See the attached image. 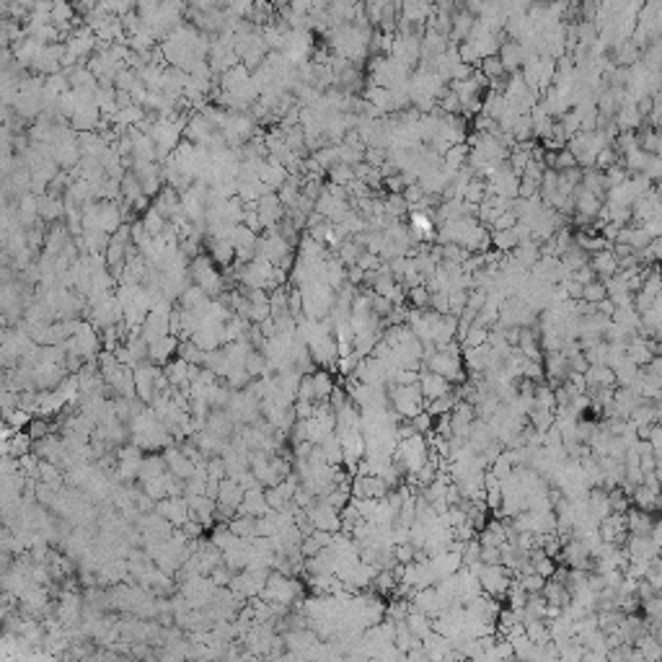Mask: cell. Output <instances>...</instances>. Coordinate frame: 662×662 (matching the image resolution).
I'll return each instance as SVG.
<instances>
[{
  "label": "cell",
  "mask_w": 662,
  "mask_h": 662,
  "mask_svg": "<svg viewBox=\"0 0 662 662\" xmlns=\"http://www.w3.org/2000/svg\"><path fill=\"white\" fill-rule=\"evenodd\" d=\"M394 460H398L404 466L406 473H417L429 463V440L425 435H409V438L398 440L394 453Z\"/></svg>",
  "instance_id": "cell-1"
},
{
  "label": "cell",
  "mask_w": 662,
  "mask_h": 662,
  "mask_svg": "<svg viewBox=\"0 0 662 662\" xmlns=\"http://www.w3.org/2000/svg\"><path fill=\"white\" fill-rule=\"evenodd\" d=\"M189 275H192L194 285H200L210 298H220L225 292V277L215 269L213 257L197 254V257L189 261Z\"/></svg>",
  "instance_id": "cell-2"
},
{
  "label": "cell",
  "mask_w": 662,
  "mask_h": 662,
  "mask_svg": "<svg viewBox=\"0 0 662 662\" xmlns=\"http://www.w3.org/2000/svg\"><path fill=\"white\" fill-rule=\"evenodd\" d=\"M388 398H391V406H394L404 419L417 417L419 412H425V406H427L419 383H412V385L388 383Z\"/></svg>",
  "instance_id": "cell-3"
},
{
  "label": "cell",
  "mask_w": 662,
  "mask_h": 662,
  "mask_svg": "<svg viewBox=\"0 0 662 662\" xmlns=\"http://www.w3.org/2000/svg\"><path fill=\"white\" fill-rule=\"evenodd\" d=\"M425 367H429L432 373H440L442 378H448L453 385H460L466 383V365H463V357L460 354H453V352H445V350H435L432 354H427L425 360H422V370Z\"/></svg>",
  "instance_id": "cell-4"
},
{
  "label": "cell",
  "mask_w": 662,
  "mask_h": 662,
  "mask_svg": "<svg viewBox=\"0 0 662 662\" xmlns=\"http://www.w3.org/2000/svg\"><path fill=\"white\" fill-rule=\"evenodd\" d=\"M303 588L298 585V579L290 575H282L277 569H272L267 585L261 590V598L269 603H282V606H292L295 600H300Z\"/></svg>",
  "instance_id": "cell-5"
},
{
  "label": "cell",
  "mask_w": 662,
  "mask_h": 662,
  "mask_svg": "<svg viewBox=\"0 0 662 662\" xmlns=\"http://www.w3.org/2000/svg\"><path fill=\"white\" fill-rule=\"evenodd\" d=\"M513 569H507L504 564H484V569H481V588H484V592L487 595H491V598L502 600L507 598V590H510V585H513Z\"/></svg>",
  "instance_id": "cell-6"
},
{
  "label": "cell",
  "mask_w": 662,
  "mask_h": 662,
  "mask_svg": "<svg viewBox=\"0 0 662 662\" xmlns=\"http://www.w3.org/2000/svg\"><path fill=\"white\" fill-rule=\"evenodd\" d=\"M160 365H153L150 360H145V363H140L138 367H135V385H138V396L145 401V404H153V398H156V375H158Z\"/></svg>",
  "instance_id": "cell-7"
},
{
  "label": "cell",
  "mask_w": 662,
  "mask_h": 662,
  "mask_svg": "<svg viewBox=\"0 0 662 662\" xmlns=\"http://www.w3.org/2000/svg\"><path fill=\"white\" fill-rule=\"evenodd\" d=\"M257 213H259V217H261V225H264V228H275V225L288 215V207H285V202L279 200L277 192H269V194H264V197H259Z\"/></svg>",
  "instance_id": "cell-8"
},
{
  "label": "cell",
  "mask_w": 662,
  "mask_h": 662,
  "mask_svg": "<svg viewBox=\"0 0 662 662\" xmlns=\"http://www.w3.org/2000/svg\"><path fill=\"white\" fill-rule=\"evenodd\" d=\"M288 176H290L288 166H285L282 160L272 158V156L261 160V166H259V179L267 184L272 192H279V186L288 182Z\"/></svg>",
  "instance_id": "cell-9"
},
{
  "label": "cell",
  "mask_w": 662,
  "mask_h": 662,
  "mask_svg": "<svg viewBox=\"0 0 662 662\" xmlns=\"http://www.w3.org/2000/svg\"><path fill=\"white\" fill-rule=\"evenodd\" d=\"M419 385H422V394H425V401H432V398H440L453 391V383L448 378H442L440 373H432L429 367H425L419 373Z\"/></svg>",
  "instance_id": "cell-10"
},
{
  "label": "cell",
  "mask_w": 662,
  "mask_h": 662,
  "mask_svg": "<svg viewBox=\"0 0 662 662\" xmlns=\"http://www.w3.org/2000/svg\"><path fill=\"white\" fill-rule=\"evenodd\" d=\"M179 337L176 334H166V337H160V339H156V342H150V363L153 365H166L171 363L173 357H176V352H179Z\"/></svg>",
  "instance_id": "cell-11"
},
{
  "label": "cell",
  "mask_w": 662,
  "mask_h": 662,
  "mask_svg": "<svg viewBox=\"0 0 662 662\" xmlns=\"http://www.w3.org/2000/svg\"><path fill=\"white\" fill-rule=\"evenodd\" d=\"M590 267L595 269L598 279H608L613 277V275H619L621 267H619V257H616L613 246L603 248V251H595V254L590 257Z\"/></svg>",
  "instance_id": "cell-12"
},
{
  "label": "cell",
  "mask_w": 662,
  "mask_h": 662,
  "mask_svg": "<svg viewBox=\"0 0 662 662\" xmlns=\"http://www.w3.org/2000/svg\"><path fill=\"white\" fill-rule=\"evenodd\" d=\"M585 381H588V388H616L619 385L616 370L610 365H590L585 370Z\"/></svg>",
  "instance_id": "cell-13"
},
{
  "label": "cell",
  "mask_w": 662,
  "mask_h": 662,
  "mask_svg": "<svg viewBox=\"0 0 662 662\" xmlns=\"http://www.w3.org/2000/svg\"><path fill=\"white\" fill-rule=\"evenodd\" d=\"M272 507H269L267 502V494H264V487H257V489H246V497L244 502H241V507H238V513L241 515H251V517H259V515L269 513Z\"/></svg>",
  "instance_id": "cell-14"
},
{
  "label": "cell",
  "mask_w": 662,
  "mask_h": 662,
  "mask_svg": "<svg viewBox=\"0 0 662 662\" xmlns=\"http://www.w3.org/2000/svg\"><path fill=\"white\" fill-rule=\"evenodd\" d=\"M588 510H590V517L592 520H603V517H608L613 510H610V500H608V489L606 487H592L588 494Z\"/></svg>",
  "instance_id": "cell-15"
},
{
  "label": "cell",
  "mask_w": 662,
  "mask_h": 662,
  "mask_svg": "<svg viewBox=\"0 0 662 662\" xmlns=\"http://www.w3.org/2000/svg\"><path fill=\"white\" fill-rule=\"evenodd\" d=\"M626 520H629L631 535H652V531H654V517H652L650 510L634 507V510L626 513Z\"/></svg>",
  "instance_id": "cell-16"
},
{
  "label": "cell",
  "mask_w": 662,
  "mask_h": 662,
  "mask_svg": "<svg viewBox=\"0 0 662 662\" xmlns=\"http://www.w3.org/2000/svg\"><path fill=\"white\" fill-rule=\"evenodd\" d=\"M510 257H513L520 267H525L531 272V267L541 259V244H538V241H520V244L510 251Z\"/></svg>",
  "instance_id": "cell-17"
},
{
  "label": "cell",
  "mask_w": 662,
  "mask_h": 662,
  "mask_svg": "<svg viewBox=\"0 0 662 662\" xmlns=\"http://www.w3.org/2000/svg\"><path fill=\"white\" fill-rule=\"evenodd\" d=\"M39 215H42V223H57L65 215V202L63 197L57 194H42L39 197Z\"/></svg>",
  "instance_id": "cell-18"
},
{
  "label": "cell",
  "mask_w": 662,
  "mask_h": 662,
  "mask_svg": "<svg viewBox=\"0 0 662 662\" xmlns=\"http://www.w3.org/2000/svg\"><path fill=\"white\" fill-rule=\"evenodd\" d=\"M544 595H546V600H548V606H559V608H566V606L572 603V592H569V588H566L564 582L554 579V577H548V579H546Z\"/></svg>",
  "instance_id": "cell-19"
},
{
  "label": "cell",
  "mask_w": 662,
  "mask_h": 662,
  "mask_svg": "<svg viewBox=\"0 0 662 662\" xmlns=\"http://www.w3.org/2000/svg\"><path fill=\"white\" fill-rule=\"evenodd\" d=\"M406 626L417 634L419 639H427L429 634L435 631V623H432V616H427V613H422V610L412 608L409 610V616H406Z\"/></svg>",
  "instance_id": "cell-20"
},
{
  "label": "cell",
  "mask_w": 662,
  "mask_h": 662,
  "mask_svg": "<svg viewBox=\"0 0 662 662\" xmlns=\"http://www.w3.org/2000/svg\"><path fill=\"white\" fill-rule=\"evenodd\" d=\"M319 448H321V453H323V458L329 460V463H334V466L344 463V448H342V440H339V435H337V429L321 440Z\"/></svg>",
  "instance_id": "cell-21"
},
{
  "label": "cell",
  "mask_w": 662,
  "mask_h": 662,
  "mask_svg": "<svg viewBox=\"0 0 662 662\" xmlns=\"http://www.w3.org/2000/svg\"><path fill=\"white\" fill-rule=\"evenodd\" d=\"M520 244V238L515 233V228H507V231H491V248L502 251V254H510L515 246Z\"/></svg>",
  "instance_id": "cell-22"
},
{
  "label": "cell",
  "mask_w": 662,
  "mask_h": 662,
  "mask_svg": "<svg viewBox=\"0 0 662 662\" xmlns=\"http://www.w3.org/2000/svg\"><path fill=\"white\" fill-rule=\"evenodd\" d=\"M313 388H316V401H329L331 391H334V378L326 367L313 373Z\"/></svg>",
  "instance_id": "cell-23"
},
{
  "label": "cell",
  "mask_w": 662,
  "mask_h": 662,
  "mask_svg": "<svg viewBox=\"0 0 662 662\" xmlns=\"http://www.w3.org/2000/svg\"><path fill=\"white\" fill-rule=\"evenodd\" d=\"M176 357H182V360H186V363H192V365H204L207 352H204L202 347H197L192 339H184V342H179V352H176Z\"/></svg>",
  "instance_id": "cell-24"
},
{
  "label": "cell",
  "mask_w": 662,
  "mask_h": 662,
  "mask_svg": "<svg viewBox=\"0 0 662 662\" xmlns=\"http://www.w3.org/2000/svg\"><path fill=\"white\" fill-rule=\"evenodd\" d=\"M657 491H652L650 487H644V484H639L637 489H634V494H631V502L637 504V507H641V510H657Z\"/></svg>",
  "instance_id": "cell-25"
},
{
  "label": "cell",
  "mask_w": 662,
  "mask_h": 662,
  "mask_svg": "<svg viewBox=\"0 0 662 662\" xmlns=\"http://www.w3.org/2000/svg\"><path fill=\"white\" fill-rule=\"evenodd\" d=\"M438 109L440 111H445V114H460V109H463V98L453 91V88H445L442 94L438 96Z\"/></svg>",
  "instance_id": "cell-26"
},
{
  "label": "cell",
  "mask_w": 662,
  "mask_h": 662,
  "mask_svg": "<svg viewBox=\"0 0 662 662\" xmlns=\"http://www.w3.org/2000/svg\"><path fill=\"white\" fill-rule=\"evenodd\" d=\"M484 197H487V179H481V176H473L469 184H466V192H463V202H471V204H481L484 202Z\"/></svg>",
  "instance_id": "cell-27"
},
{
  "label": "cell",
  "mask_w": 662,
  "mask_h": 662,
  "mask_svg": "<svg viewBox=\"0 0 662 662\" xmlns=\"http://www.w3.org/2000/svg\"><path fill=\"white\" fill-rule=\"evenodd\" d=\"M326 173H329L331 184H342V186H347L350 182L357 179V176H354V166H350V163H337V166H331Z\"/></svg>",
  "instance_id": "cell-28"
},
{
  "label": "cell",
  "mask_w": 662,
  "mask_h": 662,
  "mask_svg": "<svg viewBox=\"0 0 662 662\" xmlns=\"http://www.w3.org/2000/svg\"><path fill=\"white\" fill-rule=\"evenodd\" d=\"M406 298L412 303V308H429V300H432V290L427 285H417V288L406 290Z\"/></svg>",
  "instance_id": "cell-29"
},
{
  "label": "cell",
  "mask_w": 662,
  "mask_h": 662,
  "mask_svg": "<svg viewBox=\"0 0 662 662\" xmlns=\"http://www.w3.org/2000/svg\"><path fill=\"white\" fill-rule=\"evenodd\" d=\"M608 298V288H606V282L603 279H592V282H588L585 285V292H582V300H588V303H595L598 306L600 300Z\"/></svg>",
  "instance_id": "cell-30"
},
{
  "label": "cell",
  "mask_w": 662,
  "mask_h": 662,
  "mask_svg": "<svg viewBox=\"0 0 662 662\" xmlns=\"http://www.w3.org/2000/svg\"><path fill=\"white\" fill-rule=\"evenodd\" d=\"M608 350L610 344L606 339H600L598 344H592L590 350H585V357H588L590 365H608Z\"/></svg>",
  "instance_id": "cell-31"
},
{
  "label": "cell",
  "mask_w": 662,
  "mask_h": 662,
  "mask_svg": "<svg viewBox=\"0 0 662 662\" xmlns=\"http://www.w3.org/2000/svg\"><path fill=\"white\" fill-rule=\"evenodd\" d=\"M608 500H610V510H613V513H629L631 497L623 489H621V487H613V489H608Z\"/></svg>",
  "instance_id": "cell-32"
},
{
  "label": "cell",
  "mask_w": 662,
  "mask_h": 662,
  "mask_svg": "<svg viewBox=\"0 0 662 662\" xmlns=\"http://www.w3.org/2000/svg\"><path fill=\"white\" fill-rule=\"evenodd\" d=\"M487 339H489V329L481 326V323H473L466 334V339H463V350L466 347H481V344H487Z\"/></svg>",
  "instance_id": "cell-33"
},
{
  "label": "cell",
  "mask_w": 662,
  "mask_h": 662,
  "mask_svg": "<svg viewBox=\"0 0 662 662\" xmlns=\"http://www.w3.org/2000/svg\"><path fill=\"white\" fill-rule=\"evenodd\" d=\"M339 515H342V531H344V533H352L354 525L363 523V520H365L363 513H360V510H357V507H354L352 502L347 504V507H344V510H342Z\"/></svg>",
  "instance_id": "cell-34"
},
{
  "label": "cell",
  "mask_w": 662,
  "mask_h": 662,
  "mask_svg": "<svg viewBox=\"0 0 662 662\" xmlns=\"http://www.w3.org/2000/svg\"><path fill=\"white\" fill-rule=\"evenodd\" d=\"M409 425H412V427H414V432H419V435H429V432L435 429V417H432L427 409H425V412H419L417 417L409 419Z\"/></svg>",
  "instance_id": "cell-35"
},
{
  "label": "cell",
  "mask_w": 662,
  "mask_h": 662,
  "mask_svg": "<svg viewBox=\"0 0 662 662\" xmlns=\"http://www.w3.org/2000/svg\"><path fill=\"white\" fill-rule=\"evenodd\" d=\"M6 419H8V425H11L13 429H21V427H29L34 417H32V412H29V409L16 406V412H11V414H8Z\"/></svg>",
  "instance_id": "cell-36"
},
{
  "label": "cell",
  "mask_w": 662,
  "mask_h": 662,
  "mask_svg": "<svg viewBox=\"0 0 662 662\" xmlns=\"http://www.w3.org/2000/svg\"><path fill=\"white\" fill-rule=\"evenodd\" d=\"M641 373L647 375L652 383H657L662 388V354H654L652 363H647L644 367H641Z\"/></svg>",
  "instance_id": "cell-37"
},
{
  "label": "cell",
  "mask_w": 662,
  "mask_h": 662,
  "mask_svg": "<svg viewBox=\"0 0 662 662\" xmlns=\"http://www.w3.org/2000/svg\"><path fill=\"white\" fill-rule=\"evenodd\" d=\"M613 163H619V150L613 148V145H608V148H603L598 153V158H595V166H598L600 171H606V169H610Z\"/></svg>",
  "instance_id": "cell-38"
},
{
  "label": "cell",
  "mask_w": 662,
  "mask_h": 662,
  "mask_svg": "<svg viewBox=\"0 0 662 662\" xmlns=\"http://www.w3.org/2000/svg\"><path fill=\"white\" fill-rule=\"evenodd\" d=\"M298 398L300 401H313L316 404V388H313V373L303 375L298 385Z\"/></svg>",
  "instance_id": "cell-39"
},
{
  "label": "cell",
  "mask_w": 662,
  "mask_h": 662,
  "mask_svg": "<svg viewBox=\"0 0 662 662\" xmlns=\"http://www.w3.org/2000/svg\"><path fill=\"white\" fill-rule=\"evenodd\" d=\"M481 562H484V564H502V551H500V546L481 544Z\"/></svg>",
  "instance_id": "cell-40"
},
{
  "label": "cell",
  "mask_w": 662,
  "mask_h": 662,
  "mask_svg": "<svg viewBox=\"0 0 662 662\" xmlns=\"http://www.w3.org/2000/svg\"><path fill=\"white\" fill-rule=\"evenodd\" d=\"M517 220H520V217H517L513 210H504V213L491 223V231H507V228H515Z\"/></svg>",
  "instance_id": "cell-41"
},
{
  "label": "cell",
  "mask_w": 662,
  "mask_h": 662,
  "mask_svg": "<svg viewBox=\"0 0 662 662\" xmlns=\"http://www.w3.org/2000/svg\"><path fill=\"white\" fill-rule=\"evenodd\" d=\"M29 435H32L34 440H42L50 435V425L44 422V419H32V425H29V429H26Z\"/></svg>",
  "instance_id": "cell-42"
},
{
  "label": "cell",
  "mask_w": 662,
  "mask_h": 662,
  "mask_svg": "<svg viewBox=\"0 0 662 662\" xmlns=\"http://www.w3.org/2000/svg\"><path fill=\"white\" fill-rule=\"evenodd\" d=\"M365 275H367V272H365V269L360 267V264H352V267H347V279H350L352 285H360V282H365Z\"/></svg>",
  "instance_id": "cell-43"
},
{
  "label": "cell",
  "mask_w": 662,
  "mask_h": 662,
  "mask_svg": "<svg viewBox=\"0 0 662 662\" xmlns=\"http://www.w3.org/2000/svg\"><path fill=\"white\" fill-rule=\"evenodd\" d=\"M650 442H652V448H654V453H657V450H662V425H660V422H654V425H652Z\"/></svg>",
  "instance_id": "cell-44"
}]
</instances>
